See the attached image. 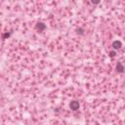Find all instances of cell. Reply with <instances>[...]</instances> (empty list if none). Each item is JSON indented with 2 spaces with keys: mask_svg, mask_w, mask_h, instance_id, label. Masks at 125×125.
I'll list each match as a JSON object with an SVG mask.
<instances>
[{
  "mask_svg": "<svg viewBox=\"0 0 125 125\" xmlns=\"http://www.w3.org/2000/svg\"><path fill=\"white\" fill-rule=\"evenodd\" d=\"M69 107L72 110H77L79 109V103L77 101H72V102H70Z\"/></svg>",
  "mask_w": 125,
  "mask_h": 125,
  "instance_id": "6da1fadb",
  "label": "cell"
},
{
  "mask_svg": "<svg viewBox=\"0 0 125 125\" xmlns=\"http://www.w3.org/2000/svg\"><path fill=\"white\" fill-rule=\"evenodd\" d=\"M35 29L39 31H43L45 29H46V26L43 23V22H37L36 23V26H35Z\"/></svg>",
  "mask_w": 125,
  "mask_h": 125,
  "instance_id": "7a4b0ae2",
  "label": "cell"
},
{
  "mask_svg": "<svg viewBox=\"0 0 125 125\" xmlns=\"http://www.w3.org/2000/svg\"><path fill=\"white\" fill-rule=\"evenodd\" d=\"M112 47L116 50V49H120L121 47H122V43H121V41H119V40H115V41H113L112 42Z\"/></svg>",
  "mask_w": 125,
  "mask_h": 125,
  "instance_id": "3957f363",
  "label": "cell"
},
{
  "mask_svg": "<svg viewBox=\"0 0 125 125\" xmlns=\"http://www.w3.org/2000/svg\"><path fill=\"white\" fill-rule=\"evenodd\" d=\"M116 70L118 72H123L124 71V66H123V65L121 63H117V65H116Z\"/></svg>",
  "mask_w": 125,
  "mask_h": 125,
  "instance_id": "277c9868",
  "label": "cell"
},
{
  "mask_svg": "<svg viewBox=\"0 0 125 125\" xmlns=\"http://www.w3.org/2000/svg\"><path fill=\"white\" fill-rule=\"evenodd\" d=\"M76 32H77V33H79V34H83V33H84L82 29H76Z\"/></svg>",
  "mask_w": 125,
  "mask_h": 125,
  "instance_id": "5b68a950",
  "label": "cell"
},
{
  "mask_svg": "<svg viewBox=\"0 0 125 125\" xmlns=\"http://www.w3.org/2000/svg\"><path fill=\"white\" fill-rule=\"evenodd\" d=\"M116 55V53H115V51H111V52H110V56L111 57V58H113L114 56Z\"/></svg>",
  "mask_w": 125,
  "mask_h": 125,
  "instance_id": "8992f818",
  "label": "cell"
},
{
  "mask_svg": "<svg viewBox=\"0 0 125 125\" xmlns=\"http://www.w3.org/2000/svg\"><path fill=\"white\" fill-rule=\"evenodd\" d=\"M10 34H11V33H8V32H7V33H5V34H3L2 36H3V38L5 39V38H7V37H9V36H10Z\"/></svg>",
  "mask_w": 125,
  "mask_h": 125,
  "instance_id": "52a82bcc",
  "label": "cell"
},
{
  "mask_svg": "<svg viewBox=\"0 0 125 125\" xmlns=\"http://www.w3.org/2000/svg\"><path fill=\"white\" fill-rule=\"evenodd\" d=\"M92 3H93V4H98V3H100V2H99V1H92Z\"/></svg>",
  "mask_w": 125,
  "mask_h": 125,
  "instance_id": "ba28073f",
  "label": "cell"
}]
</instances>
